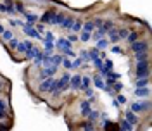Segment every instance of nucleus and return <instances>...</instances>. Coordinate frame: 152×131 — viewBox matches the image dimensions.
<instances>
[{
	"instance_id": "obj_14",
	"label": "nucleus",
	"mask_w": 152,
	"mask_h": 131,
	"mask_svg": "<svg viewBox=\"0 0 152 131\" xmlns=\"http://www.w3.org/2000/svg\"><path fill=\"white\" fill-rule=\"evenodd\" d=\"M94 84H95V88H99V90H105V83H104V78L100 74H95L94 76Z\"/></svg>"
},
{
	"instance_id": "obj_55",
	"label": "nucleus",
	"mask_w": 152,
	"mask_h": 131,
	"mask_svg": "<svg viewBox=\"0 0 152 131\" xmlns=\"http://www.w3.org/2000/svg\"><path fill=\"white\" fill-rule=\"evenodd\" d=\"M67 40H69V41L73 43V41H76V40H78V35H75V33H71V35L67 36Z\"/></svg>"
},
{
	"instance_id": "obj_44",
	"label": "nucleus",
	"mask_w": 152,
	"mask_h": 131,
	"mask_svg": "<svg viewBox=\"0 0 152 131\" xmlns=\"http://www.w3.org/2000/svg\"><path fill=\"white\" fill-rule=\"evenodd\" d=\"M81 64H83V60L78 57V59H75V62H71V69H76V67H80Z\"/></svg>"
},
{
	"instance_id": "obj_52",
	"label": "nucleus",
	"mask_w": 152,
	"mask_h": 131,
	"mask_svg": "<svg viewBox=\"0 0 152 131\" xmlns=\"http://www.w3.org/2000/svg\"><path fill=\"white\" fill-rule=\"evenodd\" d=\"M102 126H104V128H118V124H114V122H111V121H104Z\"/></svg>"
},
{
	"instance_id": "obj_42",
	"label": "nucleus",
	"mask_w": 152,
	"mask_h": 131,
	"mask_svg": "<svg viewBox=\"0 0 152 131\" xmlns=\"http://www.w3.org/2000/svg\"><path fill=\"white\" fill-rule=\"evenodd\" d=\"M83 128H85V130H94V128H95L94 121H90V119H86V121L83 122Z\"/></svg>"
},
{
	"instance_id": "obj_12",
	"label": "nucleus",
	"mask_w": 152,
	"mask_h": 131,
	"mask_svg": "<svg viewBox=\"0 0 152 131\" xmlns=\"http://www.w3.org/2000/svg\"><path fill=\"white\" fill-rule=\"evenodd\" d=\"M54 14H56L54 10H47V12H43V14H42V16L38 17V21H40L42 24H47V23H50V21H52Z\"/></svg>"
},
{
	"instance_id": "obj_49",
	"label": "nucleus",
	"mask_w": 152,
	"mask_h": 131,
	"mask_svg": "<svg viewBox=\"0 0 152 131\" xmlns=\"http://www.w3.org/2000/svg\"><path fill=\"white\" fill-rule=\"evenodd\" d=\"M88 55H90V60H94L95 57H99V50H97V48L90 50V52H88Z\"/></svg>"
},
{
	"instance_id": "obj_6",
	"label": "nucleus",
	"mask_w": 152,
	"mask_h": 131,
	"mask_svg": "<svg viewBox=\"0 0 152 131\" xmlns=\"http://www.w3.org/2000/svg\"><path fill=\"white\" fill-rule=\"evenodd\" d=\"M23 31H24V35H28L31 38H37V40H42V35L37 31V28L33 26V24H26L24 23V26H23Z\"/></svg>"
},
{
	"instance_id": "obj_56",
	"label": "nucleus",
	"mask_w": 152,
	"mask_h": 131,
	"mask_svg": "<svg viewBox=\"0 0 152 131\" xmlns=\"http://www.w3.org/2000/svg\"><path fill=\"white\" fill-rule=\"evenodd\" d=\"M0 12H7V4L5 2H0Z\"/></svg>"
},
{
	"instance_id": "obj_36",
	"label": "nucleus",
	"mask_w": 152,
	"mask_h": 131,
	"mask_svg": "<svg viewBox=\"0 0 152 131\" xmlns=\"http://www.w3.org/2000/svg\"><path fill=\"white\" fill-rule=\"evenodd\" d=\"M92 62H94V66L97 67V69H100V67L104 66V59H102V57H95Z\"/></svg>"
},
{
	"instance_id": "obj_38",
	"label": "nucleus",
	"mask_w": 152,
	"mask_h": 131,
	"mask_svg": "<svg viewBox=\"0 0 152 131\" xmlns=\"http://www.w3.org/2000/svg\"><path fill=\"white\" fill-rule=\"evenodd\" d=\"M118 36H119V40H124V38L128 36V29H126V28L118 29Z\"/></svg>"
},
{
	"instance_id": "obj_51",
	"label": "nucleus",
	"mask_w": 152,
	"mask_h": 131,
	"mask_svg": "<svg viewBox=\"0 0 152 131\" xmlns=\"http://www.w3.org/2000/svg\"><path fill=\"white\" fill-rule=\"evenodd\" d=\"M116 102H118V103H121V105H124V103H126V97H123V95H118Z\"/></svg>"
},
{
	"instance_id": "obj_13",
	"label": "nucleus",
	"mask_w": 152,
	"mask_h": 131,
	"mask_svg": "<svg viewBox=\"0 0 152 131\" xmlns=\"http://www.w3.org/2000/svg\"><path fill=\"white\" fill-rule=\"evenodd\" d=\"M135 95L137 97H142V98H147L151 95V90L147 86H138V88H135Z\"/></svg>"
},
{
	"instance_id": "obj_16",
	"label": "nucleus",
	"mask_w": 152,
	"mask_h": 131,
	"mask_svg": "<svg viewBox=\"0 0 152 131\" xmlns=\"http://www.w3.org/2000/svg\"><path fill=\"white\" fill-rule=\"evenodd\" d=\"M105 35L109 36V41H111V43H118V41H119V36H118V29H116V28H111L109 31H107V33H105Z\"/></svg>"
},
{
	"instance_id": "obj_17",
	"label": "nucleus",
	"mask_w": 152,
	"mask_h": 131,
	"mask_svg": "<svg viewBox=\"0 0 152 131\" xmlns=\"http://www.w3.org/2000/svg\"><path fill=\"white\" fill-rule=\"evenodd\" d=\"M73 23H75V17H71V16H66V17L62 19V23H61L59 26H61L62 29H71Z\"/></svg>"
},
{
	"instance_id": "obj_23",
	"label": "nucleus",
	"mask_w": 152,
	"mask_h": 131,
	"mask_svg": "<svg viewBox=\"0 0 152 131\" xmlns=\"http://www.w3.org/2000/svg\"><path fill=\"white\" fill-rule=\"evenodd\" d=\"M138 38H140V33H138V31H128V36L124 38V40H126L128 43H133V41H137Z\"/></svg>"
},
{
	"instance_id": "obj_58",
	"label": "nucleus",
	"mask_w": 152,
	"mask_h": 131,
	"mask_svg": "<svg viewBox=\"0 0 152 131\" xmlns=\"http://www.w3.org/2000/svg\"><path fill=\"white\" fill-rule=\"evenodd\" d=\"M113 52H114V54H123V50H121L119 47H116V45L113 47Z\"/></svg>"
},
{
	"instance_id": "obj_50",
	"label": "nucleus",
	"mask_w": 152,
	"mask_h": 131,
	"mask_svg": "<svg viewBox=\"0 0 152 131\" xmlns=\"http://www.w3.org/2000/svg\"><path fill=\"white\" fill-rule=\"evenodd\" d=\"M62 55H66V57H75V52L71 50V48H64V54Z\"/></svg>"
},
{
	"instance_id": "obj_41",
	"label": "nucleus",
	"mask_w": 152,
	"mask_h": 131,
	"mask_svg": "<svg viewBox=\"0 0 152 131\" xmlns=\"http://www.w3.org/2000/svg\"><path fill=\"white\" fill-rule=\"evenodd\" d=\"M61 64L64 66V67H66V69H71V59H69V57H62V62H61Z\"/></svg>"
},
{
	"instance_id": "obj_5",
	"label": "nucleus",
	"mask_w": 152,
	"mask_h": 131,
	"mask_svg": "<svg viewBox=\"0 0 152 131\" xmlns=\"http://www.w3.org/2000/svg\"><path fill=\"white\" fill-rule=\"evenodd\" d=\"M56 73H57V66H48V67H43V69L40 71V74H38V79L42 81V79H45V78L54 76Z\"/></svg>"
},
{
	"instance_id": "obj_54",
	"label": "nucleus",
	"mask_w": 152,
	"mask_h": 131,
	"mask_svg": "<svg viewBox=\"0 0 152 131\" xmlns=\"http://www.w3.org/2000/svg\"><path fill=\"white\" fill-rule=\"evenodd\" d=\"M18 43H19V41L16 40V38H12V40H9V45H10V48H16V47H18Z\"/></svg>"
},
{
	"instance_id": "obj_4",
	"label": "nucleus",
	"mask_w": 152,
	"mask_h": 131,
	"mask_svg": "<svg viewBox=\"0 0 152 131\" xmlns=\"http://www.w3.org/2000/svg\"><path fill=\"white\" fill-rule=\"evenodd\" d=\"M69 78H71V74L64 73V74L57 79V86H59V92H61V93H62V92H66L67 88H69Z\"/></svg>"
},
{
	"instance_id": "obj_48",
	"label": "nucleus",
	"mask_w": 152,
	"mask_h": 131,
	"mask_svg": "<svg viewBox=\"0 0 152 131\" xmlns=\"http://www.w3.org/2000/svg\"><path fill=\"white\" fill-rule=\"evenodd\" d=\"M83 92H85V97H88V98H94V90H92L90 86H88V88H85Z\"/></svg>"
},
{
	"instance_id": "obj_24",
	"label": "nucleus",
	"mask_w": 152,
	"mask_h": 131,
	"mask_svg": "<svg viewBox=\"0 0 152 131\" xmlns=\"http://www.w3.org/2000/svg\"><path fill=\"white\" fill-rule=\"evenodd\" d=\"M24 17H26V24H35L38 21V16L33 12H24Z\"/></svg>"
},
{
	"instance_id": "obj_8",
	"label": "nucleus",
	"mask_w": 152,
	"mask_h": 131,
	"mask_svg": "<svg viewBox=\"0 0 152 131\" xmlns=\"http://www.w3.org/2000/svg\"><path fill=\"white\" fill-rule=\"evenodd\" d=\"M81 86V76L80 74H75L73 78H69V88L71 90H80Z\"/></svg>"
},
{
	"instance_id": "obj_30",
	"label": "nucleus",
	"mask_w": 152,
	"mask_h": 131,
	"mask_svg": "<svg viewBox=\"0 0 152 131\" xmlns=\"http://www.w3.org/2000/svg\"><path fill=\"white\" fill-rule=\"evenodd\" d=\"M14 9H16V12H19V14H24V12H26L23 2H16V0H14Z\"/></svg>"
},
{
	"instance_id": "obj_40",
	"label": "nucleus",
	"mask_w": 152,
	"mask_h": 131,
	"mask_svg": "<svg viewBox=\"0 0 152 131\" xmlns=\"http://www.w3.org/2000/svg\"><path fill=\"white\" fill-rule=\"evenodd\" d=\"M143 59H147V52H138V54H135V60H137V62H140Z\"/></svg>"
},
{
	"instance_id": "obj_26",
	"label": "nucleus",
	"mask_w": 152,
	"mask_h": 131,
	"mask_svg": "<svg viewBox=\"0 0 152 131\" xmlns=\"http://www.w3.org/2000/svg\"><path fill=\"white\" fill-rule=\"evenodd\" d=\"M78 40H81L83 43H86L88 40H92V33H90V31H85V29H81V31H80V36H78Z\"/></svg>"
},
{
	"instance_id": "obj_57",
	"label": "nucleus",
	"mask_w": 152,
	"mask_h": 131,
	"mask_svg": "<svg viewBox=\"0 0 152 131\" xmlns=\"http://www.w3.org/2000/svg\"><path fill=\"white\" fill-rule=\"evenodd\" d=\"M37 31L40 33V35H42V33H45V26H43V24H38V26H37Z\"/></svg>"
},
{
	"instance_id": "obj_22",
	"label": "nucleus",
	"mask_w": 152,
	"mask_h": 131,
	"mask_svg": "<svg viewBox=\"0 0 152 131\" xmlns=\"http://www.w3.org/2000/svg\"><path fill=\"white\" fill-rule=\"evenodd\" d=\"M64 17H66V14H64V12H56V14H54V17H52V21H50V24H61Z\"/></svg>"
},
{
	"instance_id": "obj_61",
	"label": "nucleus",
	"mask_w": 152,
	"mask_h": 131,
	"mask_svg": "<svg viewBox=\"0 0 152 131\" xmlns=\"http://www.w3.org/2000/svg\"><path fill=\"white\" fill-rule=\"evenodd\" d=\"M0 95H2V83H0Z\"/></svg>"
},
{
	"instance_id": "obj_33",
	"label": "nucleus",
	"mask_w": 152,
	"mask_h": 131,
	"mask_svg": "<svg viewBox=\"0 0 152 131\" xmlns=\"http://www.w3.org/2000/svg\"><path fill=\"white\" fill-rule=\"evenodd\" d=\"M149 84V78H137V83H135V86L138 88V86H147Z\"/></svg>"
},
{
	"instance_id": "obj_10",
	"label": "nucleus",
	"mask_w": 152,
	"mask_h": 131,
	"mask_svg": "<svg viewBox=\"0 0 152 131\" xmlns=\"http://www.w3.org/2000/svg\"><path fill=\"white\" fill-rule=\"evenodd\" d=\"M52 83H54V78L50 76V78H45V79H42V83H40V92H48L50 90V86H52Z\"/></svg>"
},
{
	"instance_id": "obj_19",
	"label": "nucleus",
	"mask_w": 152,
	"mask_h": 131,
	"mask_svg": "<svg viewBox=\"0 0 152 131\" xmlns=\"http://www.w3.org/2000/svg\"><path fill=\"white\" fill-rule=\"evenodd\" d=\"M105 33H107V31H105L102 26H100V28H95L94 31H92V38H94L95 41H97L99 38H104V36H105Z\"/></svg>"
},
{
	"instance_id": "obj_3",
	"label": "nucleus",
	"mask_w": 152,
	"mask_h": 131,
	"mask_svg": "<svg viewBox=\"0 0 152 131\" xmlns=\"http://www.w3.org/2000/svg\"><path fill=\"white\" fill-rule=\"evenodd\" d=\"M149 109H151V103L149 102H132V105H130V111H133L135 114L145 112Z\"/></svg>"
},
{
	"instance_id": "obj_2",
	"label": "nucleus",
	"mask_w": 152,
	"mask_h": 131,
	"mask_svg": "<svg viewBox=\"0 0 152 131\" xmlns=\"http://www.w3.org/2000/svg\"><path fill=\"white\" fill-rule=\"evenodd\" d=\"M130 50H132L133 54H138V52H147V50H149V41H140V40H137V41L130 43Z\"/></svg>"
},
{
	"instance_id": "obj_25",
	"label": "nucleus",
	"mask_w": 152,
	"mask_h": 131,
	"mask_svg": "<svg viewBox=\"0 0 152 131\" xmlns=\"http://www.w3.org/2000/svg\"><path fill=\"white\" fill-rule=\"evenodd\" d=\"M118 128H119V130H124V131H132L133 130V124H132V122H128L126 119H121L119 124H118Z\"/></svg>"
},
{
	"instance_id": "obj_18",
	"label": "nucleus",
	"mask_w": 152,
	"mask_h": 131,
	"mask_svg": "<svg viewBox=\"0 0 152 131\" xmlns=\"http://www.w3.org/2000/svg\"><path fill=\"white\" fill-rule=\"evenodd\" d=\"M38 54H40V48L33 45L31 48H28V52H26L24 55H26V59H28V60H33V59H35V57L38 55Z\"/></svg>"
},
{
	"instance_id": "obj_20",
	"label": "nucleus",
	"mask_w": 152,
	"mask_h": 131,
	"mask_svg": "<svg viewBox=\"0 0 152 131\" xmlns=\"http://www.w3.org/2000/svg\"><path fill=\"white\" fill-rule=\"evenodd\" d=\"M124 119H126L128 122H132L133 126H135V124L138 122V117H137V114L133 112V111H128V112L124 114Z\"/></svg>"
},
{
	"instance_id": "obj_11",
	"label": "nucleus",
	"mask_w": 152,
	"mask_h": 131,
	"mask_svg": "<svg viewBox=\"0 0 152 131\" xmlns=\"http://www.w3.org/2000/svg\"><path fill=\"white\" fill-rule=\"evenodd\" d=\"M62 54H52V55L48 57V64L50 66H57V67H59V66H61V62H62Z\"/></svg>"
},
{
	"instance_id": "obj_60",
	"label": "nucleus",
	"mask_w": 152,
	"mask_h": 131,
	"mask_svg": "<svg viewBox=\"0 0 152 131\" xmlns=\"http://www.w3.org/2000/svg\"><path fill=\"white\" fill-rule=\"evenodd\" d=\"M4 29H5V28H4V24H2V23H0V35H2V33H4Z\"/></svg>"
},
{
	"instance_id": "obj_31",
	"label": "nucleus",
	"mask_w": 152,
	"mask_h": 131,
	"mask_svg": "<svg viewBox=\"0 0 152 131\" xmlns=\"http://www.w3.org/2000/svg\"><path fill=\"white\" fill-rule=\"evenodd\" d=\"M90 83H92V79H90L88 76H81V86H80V90H85V88H88V86H90Z\"/></svg>"
},
{
	"instance_id": "obj_59",
	"label": "nucleus",
	"mask_w": 152,
	"mask_h": 131,
	"mask_svg": "<svg viewBox=\"0 0 152 131\" xmlns=\"http://www.w3.org/2000/svg\"><path fill=\"white\" fill-rule=\"evenodd\" d=\"M5 119V111H0V122Z\"/></svg>"
},
{
	"instance_id": "obj_7",
	"label": "nucleus",
	"mask_w": 152,
	"mask_h": 131,
	"mask_svg": "<svg viewBox=\"0 0 152 131\" xmlns=\"http://www.w3.org/2000/svg\"><path fill=\"white\" fill-rule=\"evenodd\" d=\"M80 111H81V116L86 117L92 111V100H81L80 102Z\"/></svg>"
},
{
	"instance_id": "obj_46",
	"label": "nucleus",
	"mask_w": 152,
	"mask_h": 131,
	"mask_svg": "<svg viewBox=\"0 0 152 131\" xmlns=\"http://www.w3.org/2000/svg\"><path fill=\"white\" fill-rule=\"evenodd\" d=\"M42 40H48V41H54V33H52V31H45V38L42 36Z\"/></svg>"
},
{
	"instance_id": "obj_47",
	"label": "nucleus",
	"mask_w": 152,
	"mask_h": 131,
	"mask_svg": "<svg viewBox=\"0 0 152 131\" xmlns=\"http://www.w3.org/2000/svg\"><path fill=\"white\" fill-rule=\"evenodd\" d=\"M92 23H94L95 28H100V26H102V23H104V19H102V17H95V21H92Z\"/></svg>"
},
{
	"instance_id": "obj_29",
	"label": "nucleus",
	"mask_w": 152,
	"mask_h": 131,
	"mask_svg": "<svg viewBox=\"0 0 152 131\" xmlns=\"http://www.w3.org/2000/svg\"><path fill=\"white\" fill-rule=\"evenodd\" d=\"M0 36L4 38L5 41H9V40H12V38H14V31H12V29H4V33H2Z\"/></svg>"
},
{
	"instance_id": "obj_27",
	"label": "nucleus",
	"mask_w": 152,
	"mask_h": 131,
	"mask_svg": "<svg viewBox=\"0 0 152 131\" xmlns=\"http://www.w3.org/2000/svg\"><path fill=\"white\" fill-rule=\"evenodd\" d=\"M81 26H83V23L80 21V19H75V23H73V26H71V33H80L81 31Z\"/></svg>"
},
{
	"instance_id": "obj_9",
	"label": "nucleus",
	"mask_w": 152,
	"mask_h": 131,
	"mask_svg": "<svg viewBox=\"0 0 152 131\" xmlns=\"http://www.w3.org/2000/svg\"><path fill=\"white\" fill-rule=\"evenodd\" d=\"M31 47H33L31 41H19L18 47H16V50H18V54H23V55H24V54L28 52V48H31Z\"/></svg>"
},
{
	"instance_id": "obj_43",
	"label": "nucleus",
	"mask_w": 152,
	"mask_h": 131,
	"mask_svg": "<svg viewBox=\"0 0 152 131\" xmlns=\"http://www.w3.org/2000/svg\"><path fill=\"white\" fill-rule=\"evenodd\" d=\"M10 26H12V28H16V26H21V28H23L24 23H23V21H18V19H10Z\"/></svg>"
},
{
	"instance_id": "obj_1",
	"label": "nucleus",
	"mask_w": 152,
	"mask_h": 131,
	"mask_svg": "<svg viewBox=\"0 0 152 131\" xmlns=\"http://www.w3.org/2000/svg\"><path fill=\"white\" fill-rule=\"evenodd\" d=\"M151 71H149V59H143L140 62H137L135 67V76L137 78H149Z\"/></svg>"
},
{
	"instance_id": "obj_34",
	"label": "nucleus",
	"mask_w": 152,
	"mask_h": 131,
	"mask_svg": "<svg viewBox=\"0 0 152 131\" xmlns=\"http://www.w3.org/2000/svg\"><path fill=\"white\" fill-rule=\"evenodd\" d=\"M102 28H104L105 31H109L111 28H114V23L111 21V19H104V23H102Z\"/></svg>"
},
{
	"instance_id": "obj_39",
	"label": "nucleus",
	"mask_w": 152,
	"mask_h": 131,
	"mask_svg": "<svg viewBox=\"0 0 152 131\" xmlns=\"http://www.w3.org/2000/svg\"><path fill=\"white\" fill-rule=\"evenodd\" d=\"M0 111H9V102L7 100H4V98H0Z\"/></svg>"
},
{
	"instance_id": "obj_32",
	"label": "nucleus",
	"mask_w": 152,
	"mask_h": 131,
	"mask_svg": "<svg viewBox=\"0 0 152 131\" xmlns=\"http://www.w3.org/2000/svg\"><path fill=\"white\" fill-rule=\"evenodd\" d=\"M33 64L37 66V67H40V66L43 64V52H40V54L33 59Z\"/></svg>"
},
{
	"instance_id": "obj_28",
	"label": "nucleus",
	"mask_w": 152,
	"mask_h": 131,
	"mask_svg": "<svg viewBox=\"0 0 152 131\" xmlns=\"http://www.w3.org/2000/svg\"><path fill=\"white\" fill-rule=\"evenodd\" d=\"M42 41H43V48H45V52H48V54H54V48H56L54 41H48V40H42Z\"/></svg>"
},
{
	"instance_id": "obj_37",
	"label": "nucleus",
	"mask_w": 152,
	"mask_h": 131,
	"mask_svg": "<svg viewBox=\"0 0 152 131\" xmlns=\"http://www.w3.org/2000/svg\"><path fill=\"white\" fill-rule=\"evenodd\" d=\"M80 59H81L83 62H88V60H90V55H88V50H81V52H80Z\"/></svg>"
},
{
	"instance_id": "obj_15",
	"label": "nucleus",
	"mask_w": 152,
	"mask_h": 131,
	"mask_svg": "<svg viewBox=\"0 0 152 131\" xmlns=\"http://www.w3.org/2000/svg\"><path fill=\"white\" fill-rule=\"evenodd\" d=\"M54 45H56L57 48H62V50H64V48H71V41H69L67 38H59Z\"/></svg>"
},
{
	"instance_id": "obj_45",
	"label": "nucleus",
	"mask_w": 152,
	"mask_h": 131,
	"mask_svg": "<svg viewBox=\"0 0 152 131\" xmlns=\"http://www.w3.org/2000/svg\"><path fill=\"white\" fill-rule=\"evenodd\" d=\"M113 86H114V92H116V93H119V92L123 90V84L119 83V81H114V83H113Z\"/></svg>"
},
{
	"instance_id": "obj_35",
	"label": "nucleus",
	"mask_w": 152,
	"mask_h": 131,
	"mask_svg": "<svg viewBox=\"0 0 152 131\" xmlns=\"http://www.w3.org/2000/svg\"><path fill=\"white\" fill-rule=\"evenodd\" d=\"M81 29H85V31H90V33H92V31L95 29V26H94V23H92V21H86L85 24L81 26Z\"/></svg>"
},
{
	"instance_id": "obj_53",
	"label": "nucleus",
	"mask_w": 152,
	"mask_h": 131,
	"mask_svg": "<svg viewBox=\"0 0 152 131\" xmlns=\"http://www.w3.org/2000/svg\"><path fill=\"white\" fill-rule=\"evenodd\" d=\"M113 60H105V62H104V67H105V69H107V71H111V69H113Z\"/></svg>"
},
{
	"instance_id": "obj_21",
	"label": "nucleus",
	"mask_w": 152,
	"mask_h": 131,
	"mask_svg": "<svg viewBox=\"0 0 152 131\" xmlns=\"http://www.w3.org/2000/svg\"><path fill=\"white\" fill-rule=\"evenodd\" d=\"M107 45H109V40H105V38H99L95 41V48L97 50H104V48H107Z\"/></svg>"
}]
</instances>
